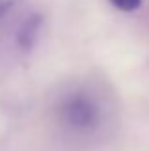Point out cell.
<instances>
[{
  "mask_svg": "<svg viewBox=\"0 0 149 151\" xmlns=\"http://www.w3.org/2000/svg\"><path fill=\"white\" fill-rule=\"evenodd\" d=\"M111 4L115 8H119V10H122V12H134V10L140 8L142 0H111Z\"/></svg>",
  "mask_w": 149,
  "mask_h": 151,
  "instance_id": "2",
  "label": "cell"
},
{
  "mask_svg": "<svg viewBox=\"0 0 149 151\" xmlns=\"http://www.w3.org/2000/svg\"><path fill=\"white\" fill-rule=\"evenodd\" d=\"M10 6H11V2H8V0H0V17L6 14V10H8Z\"/></svg>",
  "mask_w": 149,
  "mask_h": 151,
  "instance_id": "3",
  "label": "cell"
},
{
  "mask_svg": "<svg viewBox=\"0 0 149 151\" xmlns=\"http://www.w3.org/2000/svg\"><path fill=\"white\" fill-rule=\"evenodd\" d=\"M67 115H69V119H71V122L74 126H84L92 121L94 111H92V105L86 103L84 100H74L67 107Z\"/></svg>",
  "mask_w": 149,
  "mask_h": 151,
  "instance_id": "1",
  "label": "cell"
}]
</instances>
